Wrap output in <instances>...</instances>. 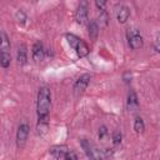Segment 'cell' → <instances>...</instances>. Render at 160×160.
Here are the masks:
<instances>
[{
	"label": "cell",
	"mask_w": 160,
	"mask_h": 160,
	"mask_svg": "<svg viewBox=\"0 0 160 160\" xmlns=\"http://www.w3.org/2000/svg\"><path fill=\"white\" fill-rule=\"evenodd\" d=\"M50 104H51L50 89L46 88V86H44L38 92L36 109H38L39 120H48V115H49V111H50Z\"/></svg>",
	"instance_id": "obj_1"
},
{
	"label": "cell",
	"mask_w": 160,
	"mask_h": 160,
	"mask_svg": "<svg viewBox=\"0 0 160 160\" xmlns=\"http://www.w3.org/2000/svg\"><path fill=\"white\" fill-rule=\"evenodd\" d=\"M81 146L86 154V156L90 160H104V154L101 150H99L96 148V145H94L92 142H90L89 140H81Z\"/></svg>",
	"instance_id": "obj_2"
},
{
	"label": "cell",
	"mask_w": 160,
	"mask_h": 160,
	"mask_svg": "<svg viewBox=\"0 0 160 160\" xmlns=\"http://www.w3.org/2000/svg\"><path fill=\"white\" fill-rule=\"evenodd\" d=\"M126 36H128V40H129V46L131 49L136 50V49H140L142 46L144 41H142V36L140 35L139 30H136V29H128Z\"/></svg>",
	"instance_id": "obj_3"
},
{
	"label": "cell",
	"mask_w": 160,
	"mask_h": 160,
	"mask_svg": "<svg viewBox=\"0 0 160 160\" xmlns=\"http://www.w3.org/2000/svg\"><path fill=\"white\" fill-rule=\"evenodd\" d=\"M29 135V125L26 122H22L19 125L18 131H16V142L19 148H24Z\"/></svg>",
	"instance_id": "obj_4"
},
{
	"label": "cell",
	"mask_w": 160,
	"mask_h": 160,
	"mask_svg": "<svg viewBox=\"0 0 160 160\" xmlns=\"http://www.w3.org/2000/svg\"><path fill=\"white\" fill-rule=\"evenodd\" d=\"M88 15H89V12H88V5H86V2H81L79 5V8L76 9V11H75V20H76V22L80 24V25L86 24L88 20H89Z\"/></svg>",
	"instance_id": "obj_5"
},
{
	"label": "cell",
	"mask_w": 160,
	"mask_h": 160,
	"mask_svg": "<svg viewBox=\"0 0 160 160\" xmlns=\"http://www.w3.org/2000/svg\"><path fill=\"white\" fill-rule=\"evenodd\" d=\"M89 81H90V75H89V74L81 75V76L76 80V82H75V85H74V92H75L76 95L84 92L85 89H86L88 85H89Z\"/></svg>",
	"instance_id": "obj_6"
},
{
	"label": "cell",
	"mask_w": 160,
	"mask_h": 160,
	"mask_svg": "<svg viewBox=\"0 0 160 160\" xmlns=\"http://www.w3.org/2000/svg\"><path fill=\"white\" fill-rule=\"evenodd\" d=\"M45 56V50H44V46L40 41L35 42L34 46H32V59L35 61H41Z\"/></svg>",
	"instance_id": "obj_7"
},
{
	"label": "cell",
	"mask_w": 160,
	"mask_h": 160,
	"mask_svg": "<svg viewBox=\"0 0 160 160\" xmlns=\"http://www.w3.org/2000/svg\"><path fill=\"white\" fill-rule=\"evenodd\" d=\"M68 148L65 145H55L50 149V154L55 158V159H60V158H65V155L68 154Z\"/></svg>",
	"instance_id": "obj_8"
},
{
	"label": "cell",
	"mask_w": 160,
	"mask_h": 160,
	"mask_svg": "<svg viewBox=\"0 0 160 160\" xmlns=\"http://www.w3.org/2000/svg\"><path fill=\"white\" fill-rule=\"evenodd\" d=\"M129 16H130V10H129L128 6L121 5V6L118 8V10H116V18H118V21L119 22H121V24L125 22L129 19Z\"/></svg>",
	"instance_id": "obj_9"
},
{
	"label": "cell",
	"mask_w": 160,
	"mask_h": 160,
	"mask_svg": "<svg viewBox=\"0 0 160 160\" xmlns=\"http://www.w3.org/2000/svg\"><path fill=\"white\" fill-rule=\"evenodd\" d=\"M0 51L1 54H10V42L4 31H1V42H0Z\"/></svg>",
	"instance_id": "obj_10"
},
{
	"label": "cell",
	"mask_w": 160,
	"mask_h": 160,
	"mask_svg": "<svg viewBox=\"0 0 160 160\" xmlns=\"http://www.w3.org/2000/svg\"><path fill=\"white\" fill-rule=\"evenodd\" d=\"M98 35H99V26H98V22L92 20L89 24V36L92 41H95L98 39Z\"/></svg>",
	"instance_id": "obj_11"
},
{
	"label": "cell",
	"mask_w": 160,
	"mask_h": 160,
	"mask_svg": "<svg viewBox=\"0 0 160 160\" xmlns=\"http://www.w3.org/2000/svg\"><path fill=\"white\" fill-rule=\"evenodd\" d=\"M75 51H76V54H78L79 58H84V56H86L89 54V48H88V45L82 40H80V42L75 48Z\"/></svg>",
	"instance_id": "obj_12"
},
{
	"label": "cell",
	"mask_w": 160,
	"mask_h": 160,
	"mask_svg": "<svg viewBox=\"0 0 160 160\" xmlns=\"http://www.w3.org/2000/svg\"><path fill=\"white\" fill-rule=\"evenodd\" d=\"M26 60H28V56H26V48H25V45H20L19 49H18V61H19V64L24 65V64L26 62Z\"/></svg>",
	"instance_id": "obj_13"
},
{
	"label": "cell",
	"mask_w": 160,
	"mask_h": 160,
	"mask_svg": "<svg viewBox=\"0 0 160 160\" xmlns=\"http://www.w3.org/2000/svg\"><path fill=\"white\" fill-rule=\"evenodd\" d=\"M128 106H129V109L138 108V98H136V94L134 91H131L128 96Z\"/></svg>",
	"instance_id": "obj_14"
},
{
	"label": "cell",
	"mask_w": 160,
	"mask_h": 160,
	"mask_svg": "<svg viewBox=\"0 0 160 160\" xmlns=\"http://www.w3.org/2000/svg\"><path fill=\"white\" fill-rule=\"evenodd\" d=\"M66 39H68V42H69V45L75 50V48L78 46V44L80 42V40L81 39H79L78 36H75V35H72V34H66Z\"/></svg>",
	"instance_id": "obj_15"
},
{
	"label": "cell",
	"mask_w": 160,
	"mask_h": 160,
	"mask_svg": "<svg viewBox=\"0 0 160 160\" xmlns=\"http://www.w3.org/2000/svg\"><path fill=\"white\" fill-rule=\"evenodd\" d=\"M145 129V125H144V121L141 118H136L135 121H134V130L138 132V134H141Z\"/></svg>",
	"instance_id": "obj_16"
},
{
	"label": "cell",
	"mask_w": 160,
	"mask_h": 160,
	"mask_svg": "<svg viewBox=\"0 0 160 160\" xmlns=\"http://www.w3.org/2000/svg\"><path fill=\"white\" fill-rule=\"evenodd\" d=\"M16 20H18L19 22H21V24H22V22L26 20V15H25L21 10H19V11L16 12Z\"/></svg>",
	"instance_id": "obj_17"
},
{
	"label": "cell",
	"mask_w": 160,
	"mask_h": 160,
	"mask_svg": "<svg viewBox=\"0 0 160 160\" xmlns=\"http://www.w3.org/2000/svg\"><path fill=\"white\" fill-rule=\"evenodd\" d=\"M112 140H114V144L115 145H119L121 142V134L119 131H115L114 132V136H112Z\"/></svg>",
	"instance_id": "obj_18"
},
{
	"label": "cell",
	"mask_w": 160,
	"mask_h": 160,
	"mask_svg": "<svg viewBox=\"0 0 160 160\" xmlns=\"http://www.w3.org/2000/svg\"><path fill=\"white\" fill-rule=\"evenodd\" d=\"M65 160H78V156H76V154L75 152H72V151H69L66 155H65V158H64Z\"/></svg>",
	"instance_id": "obj_19"
},
{
	"label": "cell",
	"mask_w": 160,
	"mask_h": 160,
	"mask_svg": "<svg viewBox=\"0 0 160 160\" xmlns=\"http://www.w3.org/2000/svg\"><path fill=\"white\" fill-rule=\"evenodd\" d=\"M100 21L106 26L108 25V15H106V12L105 11H102L101 14H100Z\"/></svg>",
	"instance_id": "obj_20"
},
{
	"label": "cell",
	"mask_w": 160,
	"mask_h": 160,
	"mask_svg": "<svg viewBox=\"0 0 160 160\" xmlns=\"http://www.w3.org/2000/svg\"><path fill=\"white\" fill-rule=\"evenodd\" d=\"M106 134H108L106 128H105V126H101V128L99 129V138H100V139H102V138H104Z\"/></svg>",
	"instance_id": "obj_21"
},
{
	"label": "cell",
	"mask_w": 160,
	"mask_h": 160,
	"mask_svg": "<svg viewBox=\"0 0 160 160\" xmlns=\"http://www.w3.org/2000/svg\"><path fill=\"white\" fill-rule=\"evenodd\" d=\"M105 4H106L105 1H96V2H95V5H96V6H98L100 10H104V8H105Z\"/></svg>",
	"instance_id": "obj_22"
}]
</instances>
